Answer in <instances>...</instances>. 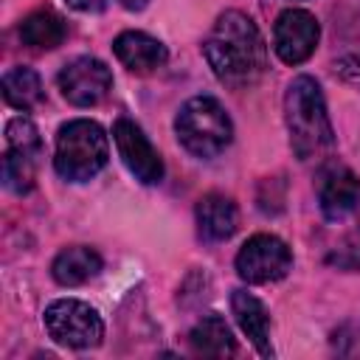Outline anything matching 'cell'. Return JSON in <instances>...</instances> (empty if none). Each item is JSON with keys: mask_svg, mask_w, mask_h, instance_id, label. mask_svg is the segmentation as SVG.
<instances>
[{"mask_svg": "<svg viewBox=\"0 0 360 360\" xmlns=\"http://www.w3.org/2000/svg\"><path fill=\"white\" fill-rule=\"evenodd\" d=\"M202 56L214 76L233 90L253 87L267 68V45L256 22L242 11H225L202 42Z\"/></svg>", "mask_w": 360, "mask_h": 360, "instance_id": "cell-1", "label": "cell"}, {"mask_svg": "<svg viewBox=\"0 0 360 360\" xmlns=\"http://www.w3.org/2000/svg\"><path fill=\"white\" fill-rule=\"evenodd\" d=\"M290 146L301 163H318L335 149V129L326 112L321 84L312 76H295L284 96Z\"/></svg>", "mask_w": 360, "mask_h": 360, "instance_id": "cell-2", "label": "cell"}, {"mask_svg": "<svg viewBox=\"0 0 360 360\" xmlns=\"http://www.w3.org/2000/svg\"><path fill=\"white\" fill-rule=\"evenodd\" d=\"M107 158H110V141L96 121L73 118L59 127L53 166L65 180L82 183L96 177L107 166Z\"/></svg>", "mask_w": 360, "mask_h": 360, "instance_id": "cell-3", "label": "cell"}, {"mask_svg": "<svg viewBox=\"0 0 360 360\" xmlns=\"http://www.w3.org/2000/svg\"><path fill=\"white\" fill-rule=\"evenodd\" d=\"M174 132L183 149H188L194 158H217L231 143L233 124L217 98L194 96L180 107L174 118Z\"/></svg>", "mask_w": 360, "mask_h": 360, "instance_id": "cell-4", "label": "cell"}, {"mask_svg": "<svg viewBox=\"0 0 360 360\" xmlns=\"http://www.w3.org/2000/svg\"><path fill=\"white\" fill-rule=\"evenodd\" d=\"M42 321H45L48 335L56 343L70 346V349H93L104 338L101 315L79 298H59L48 304Z\"/></svg>", "mask_w": 360, "mask_h": 360, "instance_id": "cell-5", "label": "cell"}, {"mask_svg": "<svg viewBox=\"0 0 360 360\" xmlns=\"http://www.w3.org/2000/svg\"><path fill=\"white\" fill-rule=\"evenodd\" d=\"M292 253L287 242H281L273 233H256L250 236L239 253H236V273L248 284H270L290 273Z\"/></svg>", "mask_w": 360, "mask_h": 360, "instance_id": "cell-6", "label": "cell"}, {"mask_svg": "<svg viewBox=\"0 0 360 360\" xmlns=\"http://www.w3.org/2000/svg\"><path fill=\"white\" fill-rule=\"evenodd\" d=\"M59 90L62 96L76 104V107H93L98 104L110 87H112V73L110 68L96 59V56H76L59 70Z\"/></svg>", "mask_w": 360, "mask_h": 360, "instance_id": "cell-7", "label": "cell"}, {"mask_svg": "<svg viewBox=\"0 0 360 360\" xmlns=\"http://www.w3.org/2000/svg\"><path fill=\"white\" fill-rule=\"evenodd\" d=\"M321 37L318 20L304 11V8H287L276 17L273 25V48L281 62L287 65H301L312 56L315 45Z\"/></svg>", "mask_w": 360, "mask_h": 360, "instance_id": "cell-8", "label": "cell"}, {"mask_svg": "<svg viewBox=\"0 0 360 360\" xmlns=\"http://www.w3.org/2000/svg\"><path fill=\"white\" fill-rule=\"evenodd\" d=\"M112 141H115V149L124 160V166L132 172L135 180L152 186V183H160L163 177V160L158 155V149L149 143V138L143 135V129L129 121V118H118L112 124Z\"/></svg>", "mask_w": 360, "mask_h": 360, "instance_id": "cell-9", "label": "cell"}, {"mask_svg": "<svg viewBox=\"0 0 360 360\" xmlns=\"http://www.w3.org/2000/svg\"><path fill=\"white\" fill-rule=\"evenodd\" d=\"M318 202L326 219H343L360 208V177L346 166H326L318 177Z\"/></svg>", "mask_w": 360, "mask_h": 360, "instance_id": "cell-10", "label": "cell"}, {"mask_svg": "<svg viewBox=\"0 0 360 360\" xmlns=\"http://www.w3.org/2000/svg\"><path fill=\"white\" fill-rule=\"evenodd\" d=\"M112 51H115L118 62L127 70L141 73V76L143 73H155L169 59L166 45L160 39L143 34V31H124V34H118L115 42H112Z\"/></svg>", "mask_w": 360, "mask_h": 360, "instance_id": "cell-11", "label": "cell"}, {"mask_svg": "<svg viewBox=\"0 0 360 360\" xmlns=\"http://www.w3.org/2000/svg\"><path fill=\"white\" fill-rule=\"evenodd\" d=\"M231 309L233 318L239 323V329L250 338V343L256 346V352L262 357H273V346H270V315L267 307L248 290H233L231 292Z\"/></svg>", "mask_w": 360, "mask_h": 360, "instance_id": "cell-12", "label": "cell"}, {"mask_svg": "<svg viewBox=\"0 0 360 360\" xmlns=\"http://www.w3.org/2000/svg\"><path fill=\"white\" fill-rule=\"evenodd\" d=\"M197 228H200V236L208 239V242H222V239H231L236 225H239V211H236V202L219 191H211L205 197H200L197 202Z\"/></svg>", "mask_w": 360, "mask_h": 360, "instance_id": "cell-13", "label": "cell"}, {"mask_svg": "<svg viewBox=\"0 0 360 360\" xmlns=\"http://www.w3.org/2000/svg\"><path fill=\"white\" fill-rule=\"evenodd\" d=\"M51 273L62 287H79L101 273V256L87 245H70L56 253Z\"/></svg>", "mask_w": 360, "mask_h": 360, "instance_id": "cell-14", "label": "cell"}, {"mask_svg": "<svg viewBox=\"0 0 360 360\" xmlns=\"http://www.w3.org/2000/svg\"><path fill=\"white\" fill-rule=\"evenodd\" d=\"M188 346L200 357H231L236 352V340L219 315H202L188 332Z\"/></svg>", "mask_w": 360, "mask_h": 360, "instance_id": "cell-15", "label": "cell"}, {"mask_svg": "<svg viewBox=\"0 0 360 360\" xmlns=\"http://www.w3.org/2000/svg\"><path fill=\"white\" fill-rule=\"evenodd\" d=\"M65 37H68V22L53 8H37L20 22V39L37 51L59 48Z\"/></svg>", "mask_w": 360, "mask_h": 360, "instance_id": "cell-16", "label": "cell"}, {"mask_svg": "<svg viewBox=\"0 0 360 360\" xmlns=\"http://www.w3.org/2000/svg\"><path fill=\"white\" fill-rule=\"evenodd\" d=\"M37 149H25V146H11L6 143V155H3V183L8 191L14 194H28L34 188V177H37V163H39Z\"/></svg>", "mask_w": 360, "mask_h": 360, "instance_id": "cell-17", "label": "cell"}, {"mask_svg": "<svg viewBox=\"0 0 360 360\" xmlns=\"http://www.w3.org/2000/svg\"><path fill=\"white\" fill-rule=\"evenodd\" d=\"M42 82L31 68H11L3 73V98L14 110H34L42 101Z\"/></svg>", "mask_w": 360, "mask_h": 360, "instance_id": "cell-18", "label": "cell"}, {"mask_svg": "<svg viewBox=\"0 0 360 360\" xmlns=\"http://www.w3.org/2000/svg\"><path fill=\"white\" fill-rule=\"evenodd\" d=\"M329 264L340 267V270H360V231L349 233L332 253H329Z\"/></svg>", "mask_w": 360, "mask_h": 360, "instance_id": "cell-19", "label": "cell"}, {"mask_svg": "<svg viewBox=\"0 0 360 360\" xmlns=\"http://www.w3.org/2000/svg\"><path fill=\"white\" fill-rule=\"evenodd\" d=\"M335 73L346 82V84H352V87H357L360 90V56H340L338 62H335Z\"/></svg>", "mask_w": 360, "mask_h": 360, "instance_id": "cell-20", "label": "cell"}, {"mask_svg": "<svg viewBox=\"0 0 360 360\" xmlns=\"http://www.w3.org/2000/svg\"><path fill=\"white\" fill-rule=\"evenodd\" d=\"M68 6H73L76 11H101L107 0H68Z\"/></svg>", "mask_w": 360, "mask_h": 360, "instance_id": "cell-21", "label": "cell"}, {"mask_svg": "<svg viewBox=\"0 0 360 360\" xmlns=\"http://www.w3.org/2000/svg\"><path fill=\"white\" fill-rule=\"evenodd\" d=\"M146 3H149V0H121V6L129 8V11H141Z\"/></svg>", "mask_w": 360, "mask_h": 360, "instance_id": "cell-22", "label": "cell"}]
</instances>
